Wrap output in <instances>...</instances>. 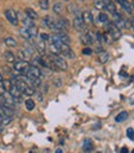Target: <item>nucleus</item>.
Instances as JSON below:
<instances>
[{
	"instance_id": "obj_34",
	"label": "nucleus",
	"mask_w": 134,
	"mask_h": 153,
	"mask_svg": "<svg viewBox=\"0 0 134 153\" xmlns=\"http://www.w3.org/2000/svg\"><path fill=\"white\" fill-rule=\"evenodd\" d=\"M10 122H11V117H3L2 125H3V126H6V125H9Z\"/></svg>"
},
{
	"instance_id": "obj_12",
	"label": "nucleus",
	"mask_w": 134,
	"mask_h": 153,
	"mask_svg": "<svg viewBox=\"0 0 134 153\" xmlns=\"http://www.w3.org/2000/svg\"><path fill=\"white\" fill-rule=\"evenodd\" d=\"M93 33L92 32H87V33H84V35H82L81 36V40H82V42H83V45H86V46H90V45H92V42H93Z\"/></svg>"
},
{
	"instance_id": "obj_15",
	"label": "nucleus",
	"mask_w": 134,
	"mask_h": 153,
	"mask_svg": "<svg viewBox=\"0 0 134 153\" xmlns=\"http://www.w3.org/2000/svg\"><path fill=\"white\" fill-rule=\"evenodd\" d=\"M108 59H109V54H108V52H106V51H101V52L98 53V61H99L102 64H106V62H108Z\"/></svg>"
},
{
	"instance_id": "obj_40",
	"label": "nucleus",
	"mask_w": 134,
	"mask_h": 153,
	"mask_svg": "<svg viewBox=\"0 0 134 153\" xmlns=\"http://www.w3.org/2000/svg\"><path fill=\"white\" fill-rule=\"evenodd\" d=\"M36 94H37V98H39V100L41 101V100L44 99V98H42V95H41V93H36Z\"/></svg>"
},
{
	"instance_id": "obj_31",
	"label": "nucleus",
	"mask_w": 134,
	"mask_h": 153,
	"mask_svg": "<svg viewBox=\"0 0 134 153\" xmlns=\"http://www.w3.org/2000/svg\"><path fill=\"white\" fill-rule=\"evenodd\" d=\"M98 20H99L102 24H107V22H108V15L101 13V14L98 15Z\"/></svg>"
},
{
	"instance_id": "obj_11",
	"label": "nucleus",
	"mask_w": 134,
	"mask_h": 153,
	"mask_svg": "<svg viewBox=\"0 0 134 153\" xmlns=\"http://www.w3.org/2000/svg\"><path fill=\"white\" fill-rule=\"evenodd\" d=\"M103 1H104V9H106L108 13H111L112 15L117 13V10H116V5H114V4L111 1V0H103Z\"/></svg>"
},
{
	"instance_id": "obj_5",
	"label": "nucleus",
	"mask_w": 134,
	"mask_h": 153,
	"mask_svg": "<svg viewBox=\"0 0 134 153\" xmlns=\"http://www.w3.org/2000/svg\"><path fill=\"white\" fill-rule=\"evenodd\" d=\"M50 57H51V59L53 61V63L56 64V67H57V69L59 71H66L67 69V63L61 56H52L51 54Z\"/></svg>"
},
{
	"instance_id": "obj_32",
	"label": "nucleus",
	"mask_w": 134,
	"mask_h": 153,
	"mask_svg": "<svg viewBox=\"0 0 134 153\" xmlns=\"http://www.w3.org/2000/svg\"><path fill=\"white\" fill-rule=\"evenodd\" d=\"M40 40L44 41V42H47V41L50 42V35L49 33H45V32L40 33Z\"/></svg>"
},
{
	"instance_id": "obj_19",
	"label": "nucleus",
	"mask_w": 134,
	"mask_h": 153,
	"mask_svg": "<svg viewBox=\"0 0 134 153\" xmlns=\"http://www.w3.org/2000/svg\"><path fill=\"white\" fill-rule=\"evenodd\" d=\"M4 58L6 59L8 63H14L15 62V54L13 52H10V51H6L4 53Z\"/></svg>"
},
{
	"instance_id": "obj_2",
	"label": "nucleus",
	"mask_w": 134,
	"mask_h": 153,
	"mask_svg": "<svg viewBox=\"0 0 134 153\" xmlns=\"http://www.w3.org/2000/svg\"><path fill=\"white\" fill-rule=\"evenodd\" d=\"M106 26H107V31H108V35H111L112 36V38L113 40H119V38L122 37V33H120V30L119 28L114 25L113 22H107L106 24Z\"/></svg>"
},
{
	"instance_id": "obj_10",
	"label": "nucleus",
	"mask_w": 134,
	"mask_h": 153,
	"mask_svg": "<svg viewBox=\"0 0 134 153\" xmlns=\"http://www.w3.org/2000/svg\"><path fill=\"white\" fill-rule=\"evenodd\" d=\"M14 111L10 108H6V106H0V116L3 117H13Z\"/></svg>"
},
{
	"instance_id": "obj_44",
	"label": "nucleus",
	"mask_w": 134,
	"mask_h": 153,
	"mask_svg": "<svg viewBox=\"0 0 134 153\" xmlns=\"http://www.w3.org/2000/svg\"><path fill=\"white\" fill-rule=\"evenodd\" d=\"M56 153H62V151H61V149H57V151H56Z\"/></svg>"
},
{
	"instance_id": "obj_24",
	"label": "nucleus",
	"mask_w": 134,
	"mask_h": 153,
	"mask_svg": "<svg viewBox=\"0 0 134 153\" xmlns=\"http://www.w3.org/2000/svg\"><path fill=\"white\" fill-rule=\"evenodd\" d=\"M27 30H29V33H30V36H31V40H32V38H35L37 36V33H39V31H37V27L35 25L31 26V27H29Z\"/></svg>"
},
{
	"instance_id": "obj_36",
	"label": "nucleus",
	"mask_w": 134,
	"mask_h": 153,
	"mask_svg": "<svg viewBox=\"0 0 134 153\" xmlns=\"http://www.w3.org/2000/svg\"><path fill=\"white\" fill-rule=\"evenodd\" d=\"M127 136H128L130 140H134V130H133V128H128V130H127Z\"/></svg>"
},
{
	"instance_id": "obj_1",
	"label": "nucleus",
	"mask_w": 134,
	"mask_h": 153,
	"mask_svg": "<svg viewBox=\"0 0 134 153\" xmlns=\"http://www.w3.org/2000/svg\"><path fill=\"white\" fill-rule=\"evenodd\" d=\"M14 69L19 73H21L23 75H26L29 73V68H30V64H29L26 61H17V62H14L13 64Z\"/></svg>"
},
{
	"instance_id": "obj_16",
	"label": "nucleus",
	"mask_w": 134,
	"mask_h": 153,
	"mask_svg": "<svg viewBox=\"0 0 134 153\" xmlns=\"http://www.w3.org/2000/svg\"><path fill=\"white\" fill-rule=\"evenodd\" d=\"M56 35L59 36V38L61 40V42H62V43H65V45H69V46H70V43H71V40H70L69 35H66L65 32H57Z\"/></svg>"
},
{
	"instance_id": "obj_13",
	"label": "nucleus",
	"mask_w": 134,
	"mask_h": 153,
	"mask_svg": "<svg viewBox=\"0 0 134 153\" xmlns=\"http://www.w3.org/2000/svg\"><path fill=\"white\" fill-rule=\"evenodd\" d=\"M27 74H31V75L36 76V78H41V76H42V73H41L40 68H39V67H35V65H30Z\"/></svg>"
},
{
	"instance_id": "obj_28",
	"label": "nucleus",
	"mask_w": 134,
	"mask_h": 153,
	"mask_svg": "<svg viewBox=\"0 0 134 153\" xmlns=\"http://www.w3.org/2000/svg\"><path fill=\"white\" fill-rule=\"evenodd\" d=\"M39 5H40V7L42 9V10H47V9L50 7L49 0H40V1H39Z\"/></svg>"
},
{
	"instance_id": "obj_22",
	"label": "nucleus",
	"mask_w": 134,
	"mask_h": 153,
	"mask_svg": "<svg viewBox=\"0 0 134 153\" xmlns=\"http://www.w3.org/2000/svg\"><path fill=\"white\" fill-rule=\"evenodd\" d=\"M2 85L4 87V89L9 93V90H10V89H11V87H13V82H11L10 79H6V80L4 79V80H3V83H2Z\"/></svg>"
},
{
	"instance_id": "obj_41",
	"label": "nucleus",
	"mask_w": 134,
	"mask_h": 153,
	"mask_svg": "<svg viewBox=\"0 0 134 153\" xmlns=\"http://www.w3.org/2000/svg\"><path fill=\"white\" fill-rule=\"evenodd\" d=\"M120 152H122V153H128V149H127V147H123Z\"/></svg>"
},
{
	"instance_id": "obj_6",
	"label": "nucleus",
	"mask_w": 134,
	"mask_h": 153,
	"mask_svg": "<svg viewBox=\"0 0 134 153\" xmlns=\"http://www.w3.org/2000/svg\"><path fill=\"white\" fill-rule=\"evenodd\" d=\"M73 26L76 30H83V27H84V22H83V19H82V15L77 14L75 17H73Z\"/></svg>"
},
{
	"instance_id": "obj_47",
	"label": "nucleus",
	"mask_w": 134,
	"mask_h": 153,
	"mask_svg": "<svg viewBox=\"0 0 134 153\" xmlns=\"http://www.w3.org/2000/svg\"><path fill=\"white\" fill-rule=\"evenodd\" d=\"M81 1H84V0H81Z\"/></svg>"
},
{
	"instance_id": "obj_46",
	"label": "nucleus",
	"mask_w": 134,
	"mask_h": 153,
	"mask_svg": "<svg viewBox=\"0 0 134 153\" xmlns=\"http://www.w3.org/2000/svg\"><path fill=\"white\" fill-rule=\"evenodd\" d=\"M65 1H69V0H65Z\"/></svg>"
},
{
	"instance_id": "obj_45",
	"label": "nucleus",
	"mask_w": 134,
	"mask_h": 153,
	"mask_svg": "<svg viewBox=\"0 0 134 153\" xmlns=\"http://www.w3.org/2000/svg\"><path fill=\"white\" fill-rule=\"evenodd\" d=\"M132 153H134V149H133V151H132Z\"/></svg>"
},
{
	"instance_id": "obj_35",
	"label": "nucleus",
	"mask_w": 134,
	"mask_h": 153,
	"mask_svg": "<svg viewBox=\"0 0 134 153\" xmlns=\"http://www.w3.org/2000/svg\"><path fill=\"white\" fill-rule=\"evenodd\" d=\"M82 53L84 54V56H91L92 53H93V51L90 48V47H86V48H83V51H82Z\"/></svg>"
},
{
	"instance_id": "obj_9",
	"label": "nucleus",
	"mask_w": 134,
	"mask_h": 153,
	"mask_svg": "<svg viewBox=\"0 0 134 153\" xmlns=\"http://www.w3.org/2000/svg\"><path fill=\"white\" fill-rule=\"evenodd\" d=\"M17 17H20V20H21V22H23L24 27H26V28H29V27H31V26H34V25H35V24H34V21L31 20V19H29L26 15L19 14V15H17Z\"/></svg>"
},
{
	"instance_id": "obj_39",
	"label": "nucleus",
	"mask_w": 134,
	"mask_h": 153,
	"mask_svg": "<svg viewBox=\"0 0 134 153\" xmlns=\"http://www.w3.org/2000/svg\"><path fill=\"white\" fill-rule=\"evenodd\" d=\"M129 25H130V27L133 28V31H134V17L130 19V24H129Z\"/></svg>"
},
{
	"instance_id": "obj_7",
	"label": "nucleus",
	"mask_w": 134,
	"mask_h": 153,
	"mask_svg": "<svg viewBox=\"0 0 134 153\" xmlns=\"http://www.w3.org/2000/svg\"><path fill=\"white\" fill-rule=\"evenodd\" d=\"M41 25L44 27H47V28H51V30H53V28H55V20L51 16H45L41 20Z\"/></svg>"
},
{
	"instance_id": "obj_4",
	"label": "nucleus",
	"mask_w": 134,
	"mask_h": 153,
	"mask_svg": "<svg viewBox=\"0 0 134 153\" xmlns=\"http://www.w3.org/2000/svg\"><path fill=\"white\" fill-rule=\"evenodd\" d=\"M5 17H6V20L14 26H16L19 24L17 14H16L15 10H13V9H8V10H5Z\"/></svg>"
},
{
	"instance_id": "obj_23",
	"label": "nucleus",
	"mask_w": 134,
	"mask_h": 153,
	"mask_svg": "<svg viewBox=\"0 0 134 153\" xmlns=\"http://www.w3.org/2000/svg\"><path fill=\"white\" fill-rule=\"evenodd\" d=\"M25 106H26V109H27L29 111L34 110V109H35V101H34L32 99H27V100L25 101Z\"/></svg>"
},
{
	"instance_id": "obj_21",
	"label": "nucleus",
	"mask_w": 134,
	"mask_h": 153,
	"mask_svg": "<svg viewBox=\"0 0 134 153\" xmlns=\"http://www.w3.org/2000/svg\"><path fill=\"white\" fill-rule=\"evenodd\" d=\"M128 117V112L127 111H122L119 115L116 116V122H122V121H126Z\"/></svg>"
},
{
	"instance_id": "obj_37",
	"label": "nucleus",
	"mask_w": 134,
	"mask_h": 153,
	"mask_svg": "<svg viewBox=\"0 0 134 153\" xmlns=\"http://www.w3.org/2000/svg\"><path fill=\"white\" fill-rule=\"evenodd\" d=\"M53 85H55V87H57V88H60L61 85H62V80H61L60 78L53 79Z\"/></svg>"
},
{
	"instance_id": "obj_18",
	"label": "nucleus",
	"mask_w": 134,
	"mask_h": 153,
	"mask_svg": "<svg viewBox=\"0 0 134 153\" xmlns=\"http://www.w3.org/2000/svg\"><path fill=\"white\" fill-rule=\"evenodd\" d=\"M25 15L29 19H31V20H35V19H37V13L34 10V9H31V7H26L25 9Z\"/></svg>"
},
{
	"instance_id": "obj_33",
	"label": "nucleus",
	"mask_w": 134,
	"mask_h": 153,
	"mask_svg": "<svg viewBox=\"0 0 134 153\" xmlns=\"http://www.w3.org/2000/svg\"><path fill=\"white\" fill-rule=\"evenodd\" d=\"M83 149H84V151H91V149H92V143H91V141H86V142H84Z\"/></svg>"
},
{
	"instance_id": "obj_27",
	"label": "nucleus",
	"mask_w": 134,
	"mask_h": 153,
	"mask_svg": "<svg viewBox=\"0 0 134 153\" xmlns=\"http://www.w3.org/2000/svg\"><path fill=\"white\" fill-rule=\"evenodd\" d=\"M52 10H53V13L57 14V15L61 14V11H62V4H61V3H56V4H53Z\"/></svg>"
},
{
	"instance_id": "obj_42",
	"label": "nucleus",
	"mask_w": 134,
	"mask_h": 153,
	"mask_svg": "<svg viewBox=\"0 0 134 153\" xmlns=\"http://www.w3.org/2000/svg\"><path fill=\"white\" fill-rule=\"evenodd\" d=\"M3 131H4V126L0 123V133H3Z\"/></svg>"
},
{
	"instance_id": "obj_17",
	"label": "nucleus",
	"mask_w": 134,
	"mask_h": 153,
	"mask_svg": "<svg viewBox=\"0 0 134 153\" xmlns=\"http://www.w3.org/2000/svg\"><path fill=\"white\" fill-rule=\"evenodd\" d=\"M34 47H35V50H37L40 53H44V52H45V50H46V45H45V42H44V41H41V40L36 41V42H35V45H34Z\"/></svg>"
},
{
	"instance_id": "obj_20",
	"label": "nucleus",
	"mask_w": 134,
	"mask_h": 153,
	"mask_svg": "<svg viewBox=\"0 0 134 153\" xmlns=\"http://www.w3.org/2000/svg\"><path fill=\"white\" fill-rule=\"evenodd\" d=\"M4 43L8 47H16V41H15V38H13V37H5L4 38Z\"/></svg>"
},
{
	"instance_id": "obj_29",
	"label": "nucleus",
	"mask_w": 134,
	"mask_h": 153,
	"mask_svg": "<svg viewBox=\"0 0 134 153\" xmlns=\"http://www.w3.org/2000/svg\"><path fill=\"white\" fill-rule=\"evenodd\" d=\"M35 89L32 88V87H27L24 91H23V94H25V95H27V97H32V95H35Z\"/></svg>"
},
{
	"instance_id": "obj_14",
	"label": "nucleus",
	"mask_w": 134,
	"mask_h": 153,
	"mask_svg": "<svg viewBox=\"0 0 134 153\" xmlns=\"http://www.w3.org/2000/svg\"><path fill=\"white\" fill-rule=\"evenodd\" d=\"M82 19H83L84 25H92L93 24V16H92L91 11H84L82 14Z\"/></svg>"
},
{
	"instance_id": "obj_3",
	"label": "nucleus",
	"mask_w": 134,
	"mask_h": 153,
	"mask_svg": "<svg viewBox=\"0 0 134 153\" xmlns=\"http://www.w3.org/2000/svg\"><path fill=\"white\" fill-rule=\"evenodd\" d=\"M113 16H114V25H116L119 30H120V28H128L130 26L126 19H124L122 15H119L118 13L113 14Z\"/></svg>"
},
{
	"instance_id": "obj_26",
	"label": "nucleus",
	"mask_w": 134,
	"mask_h": 153,
	"mask_svg": "<svg viewBox=\"0 0 134 153\" xmlns=\"http://www.w3.org/2000/svg\"><path fill=\"white\" fill-rule=\"evenodd\" d=\"M20 35H21L24 38H26V40H31V36H30V33H29V30H27L26 27L20 28Z\"/></svg>"
},
{
	"instance_id": "obj_38",
	"label": "nucleus",
	"mask_w": 134,
	"mask_h": 153,
	"mask_svg": "<svg viewBox=\"0 0 134 153\" xmlns=\"http://www.w3.org/2000/svg\"><path fill=\"white\" fill-rule=\"evenodd\" d=\"M0 105H2V106H4V105H5V97H4V95H2V94H0Z\"/></svg>"
},
{
	"instance_id": "obj_43",
	"label": "nucleus",
	"mask_w": 134,
	"mask_h": 153,
	"mask_svg": "<svg viewBox=\"0 0 134 153\" xmlns=\"http://www.w3.org/2000/svg\"><path fill=\"white\" fill-rule=\"evenodd\" d=\"M3 80H4V79H3V74H0V84L3 83Z\"/></svg>"
},
{
	"instance_id": "obj_8",
	"label": "nucleus",
	"mask_w": 134,
	"mask_h": 153,
	"mask_svg": "<svg viewBox=\"0 0 134 153\" xmlns=\"http://www.w3.org/2000/svg\"><path fill=\"white\" fill-rule=\"evenodd\" d=\"M116 1L122 6L123 10H126V13L132 14V11H133V9H132V4L128 1V0H116Z\"/></svg>"
},
{
	"instance_id": "obj_30",
	"label": "nucleus",
	"mask_w": 134,
	"mask_h": 153,
	"mask_svg": "<svg viewBox=\"0 0 134 153\" xmlns=\"http://www.w3.org/2000/svg\"><path fill=\"white\" fill-rule=\"evenodd\" d=\"M94 7L98 10H103L104 9V1L103 0H94Z\"/></svg>"
},
{
	"instance_id": "obj_25",
	"label": "nucleus",
	"mask_w": 134,
	"mask_h": 153,
	"mask_svg": "<svg viewBox=\"0 0 134 153\" xmlns=\"http://www.w3.org/2000/svg\"><path fill=\"white\" fill-rule=\"evenodd\" d=\"M62 56L66 57V58H70V59H73V58H75V53H73V51H72L71 48L63 51V52H62Z\"/></svg>"
}]
</instances>
